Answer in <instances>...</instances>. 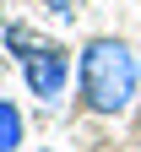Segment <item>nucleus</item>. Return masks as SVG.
<instances>
[{
    "mask_svg": "<svg viewBox=\"0 0 141 152\" xmlns=\"http://www.w3.org/2000/svg\"><path fill=\"white\" fill-rule=\"evenodd\" d=\"M76 92L87 114H125L141 92V60L125 38H87L76 54Z\"/></svg>",
    "mask_w": 141,
    "mask_h": 152,
    "instance_id": "nucleus-1",
    "label": "nucleus"
},
{
    "mask_svg": "<svg viewBox=\"0 0 141 152\" xmlns=\"http://www.w3.org/2000/svg\"><path fill=\"white\" fill-rule=\"evenodd\" d=\"M0 38H6V49L16 54V65H22L27 92H33L38 103H60V92H65V82H71V49L38 38V33L22 27V22L0 27Z\"/></svg>",
    "mask_w": 141,
    "mask_h": 152,
    "instance_id": "nucleus-2",
    "label": "nucleus"
},
{
    "mask_svg": "<svg viewBox=\"0 0 141 152\" xmlns=\"http://www.w3.org/2000/svg\"><path fill=\"white\" fill-rule=\"evenodd\" d=\"M27 136V125H22V109H16L11 98H0V152H16Z\"/></svg>",
    "mask_w": 141,
    "mask_h": 152,
    "instance_id": "nucleus-3",
    "label": "nucleus"
},
{
    "mask_svg": "<svg viewBox=\"0 0 141 152\" xmlns=\"http://www.w3.org/2000/svg\"><path fill=\"white\" fill-rule=\"evenodd\" d=\"M44 6H49L54 16H71V0H44Z\"/></svg>",
    "mask_w": 141,
    "mask_h": 152,
    "instance_id": "nucleus-4",
    "label": "nucleus"
}]
</instances>
